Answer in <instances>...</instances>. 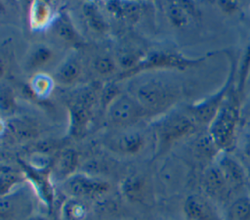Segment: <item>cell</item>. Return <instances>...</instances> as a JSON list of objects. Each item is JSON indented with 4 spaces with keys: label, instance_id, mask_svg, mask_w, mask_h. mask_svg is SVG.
<instances>
[{
    "label": "cell",
    "instance_id": "cell-31",
    "mask_svg": "<svg viewBox=\"0 0 250 220\" xmlns=\"http://www.w3.org/2000/svg\"><path fill=\"white\" fill-rule=\"evenodd\" d=\"M94 70L101 75H109L115 70V63L107 55H100L93 60Z\"/></svg>",
    "mask_w": 250,
    "mask_h": 220
},
{
    "label": "cell",
    "instance_id": "cell-13",
    "mask_svg": "<svg viewBox=\"0 0 250 220\" xmlns=\"http://www.w3.org/2000/svg\"><path fill=\"white\" fill-rule=\"evenodd\" d=\"M24 168V173L26 177L31 181L35 191L41 199L48 205L49 209H52L54 200V190L50 182L49 172L46 169H37L29 164L21 162Z\"/></svg>",
    "mask_w": 250,
    "mask_h": 220
},
{
    "label": "cell",
    "instance_id": "cell-29",
    "mask_svg": "<svg viewBox=\"0 0 250 220\" xmlns=\"http://www.w3.org/2000/svg\"><path fill=\"white\" fill-rule=\"evenodd\" d=\"M31 89L39 98L48 97L53 88V79L43 72H38L32 77Z\"/></svg>",
    "mask_w": 250,
    "mask_h": 220
},
{
    "label": "cell",
    "instance_id": "cell-32",
    "mask_svg": "<svg viewBox=\"0 0 250 220\" xmlns=\"http://www.w3.org/2000/svg\"><path fill=\"white\" fill-rule=\"evenodd\" d=\"M119 95H120V93H119L118 87L116 85H114L113 83L106 84L104 87V89L102 91V95H101L102 106L104 108H107L110 105V103Z\"/></svg>",
    "mask_w": 250,
    "mask_h": 220
},
{
    "label": "cell",
    "instance_id": "cell-36",
    "mask_svg": "<svg viewBox=\"0 0 250 220\" xmlns=\"http://www.w3.org/2000/svg\"><path fill=\"white\" fill-rule=\"evenodd\" d=\"M248 81H249V83H250V74H249V77H248Z\"/></svg>",
    "mask_w": 250,
    "mask_h": 220
},
{
    "label": "cell",
    "instance_id": "cell-18",
    "mask_svg": "<svg viewBox=\"0 0 250 220\" xmlns=\"http://www.w3.org/2000/svg\"><path fill=\"white\" fill-rule=\"evenodd\" d=\"M144 138L138 132H127L122 134L114 142L113 149L124 154H135L142 150Z\"/></svg>",
    "mask_w": 250,
    "mask_h": 220
},
{
    "label": "cell",
    "instance_id": "cell-25",
    "mask_svg": "<svg viewBox=\"0 0 250 220\" xmlns=\"http://www.w3.org/2000/svg\"><path fill=\"white\" fill-rule=\"evenodd\" d=\"M107 9L114 16L125 18L127 20H133L137 18L140 12L139 5L133 2L110 1L107 3Z\"/></svg>",
    "mask_w": 250,
    "mask_h": 220
},
{
    "label": "cell",
    "instance_id": "cell-12",
    "mask_svg": "<svg viewBox=\"0 0 250 220\" xmlns=\"http://www.w3.org/2000/svg\"><path fill=\"white\" fill-rule=\"evenodd\" d=\"M187 220H220L210 201L200 195H190L184 202Z\"/></svg>",
    "mask_w": 250,
    "mask_h": 220
},
{
    "label": "cell",
    "instance_id": "cell-26",
    "mask_svg": "<svg viewBox=\"0 0 250 220\" xmlns=\"http://www.w3.org/2000/svg\"><path fill=\"white\" fill-rule=\"evenodd\" d=\"M229 220H250V198L240 197L232 201L228 212Z\"/></svg>",
    "mask_w": 250,
    "mask_h": 220
},
{
    "label": "cell",
    "instance_id": "cell-24",
    "mask_svg": "<svg viewBox=\"0 0 250 220\" xmlns=\"http://www.w3.org/2000/svg\"><path fill=\"white\" fill-rule=\"evenodd\" d=\"M83 15L88 25L95 31L104 32L106 29V22L99 8L91 3H85L83 6Z\"/></svg>",
    "mask_w": 250,
    "mask_h": 220
},
{
    "label": "cell",
    "instance_id": "cell-23",
    "mask_svg": "<svg viewBox=\"0 0 250 220\" xmlns=\"http://www.w3.org/2000/svg\"><path fill=\"white\" fill-rule=\"evenodd\" d=\"M55 31L58 36L63 39L65 42H71L73 44L80 43V36L75 31L71 22L65 15H61L55 21Z\"/></svg>",
    "mask_w": 250,
    "mask_h": 220
},
{
    "label": "cell",
    "instance_id": "cell-10",
    "mask_svg": "<svg viewBox=\"0 0 250 220\" xmlns=\"http://www.w3.org/2000/svg\"><path fill=\"white\" fill-rule=\"evenodd\" d=\"M216 164L222 172L231 193L239 192L244 189L247 181L246 172L236 158L229 155V153H223L218 157Z\"/></svg>",
    "mask_w": 250,
    "mask_h": 220
},
{
    "label": "cell",
    "instance_id": "cell-30",
    "mask_svg": "<svg viewBox=\"0 0 250 220\" xmlns=\"http://www.w3.org/2000/svg\"><path fill=\"white\" fill-rule=\"evenodd\" d=\"M238 76H237V85L236 90L238 94L243 98L244 89L246 83L248 81V77L250 74V44L246 48V51L242 57L239 69H238Z\"/></svg>",
    "mask_w": 250,
    "mask_h": 220
},
{
    "label": "cell",
    "instance_id": "cell-22",
    "mask_svg": "<svg viewBox=\"0 0 250 220\" xmlns=\"http://www.w3.org/2000/svg\"><path fill=\"white\" fill-rule=\"evenodd\" d=\"M1 196H4L16 188L20 187L24 180V176L10 166L1 167Z\"/></svg>",
    "mask_w": 250,
    "mask_h": 220
},
{
    "label": "cell",
    "instance_id": "cell-9",
    "mask_svg": "<svg viewBox=\"0 0 250 220\" xmlns=\"http://www.w3.org/2000/svg\"><path fill=\"white\" fill-rule=\"evenodd\" d=\"M63 192L73 198H98L109 189L108 183L83 173H75L62 182Z\"/></svg>",
    "mask_w": 250,
    "mask_h": 220
},
{
    "label": "cell",
    "instance_id": "cell-7",
    "mask_svg": "<svg viewBox=\"0 0 250 220\" xmlns=\"http://www.w3.org/2000/svg\"><path fill=\"white\" fill-rule=\"evenodd\" d=\"M96 103V92L92 88H86L78 94L69 103L70 113V133L78 137L86 129L91 115L92 108Z\"/></svg>",
    "mask_w": 250,
    "mask_h": 220
},
{
    "label": "cell",
    "instance_id": "cell-15",
    "mask_svg": "<svg viewBox=\"0 0 250 220\" xmlns=\"http://www.w3.org/2000/svg\"><path fill=\"white\" fill-rule=\"evenodd\" d=\"M192 151L194 155L202 161H212L214 158H217L220 150L209 134L208 130L199 134L192 145Z\"/></svg>",
    "mask_w": 250,
    "mask_h": 220
},
{
    "label": "cell",
    "instance_id": "cell-21",
    "mask_svg": "<svg viewBox=\"0 0 250 220\" xmlns=\"http://www.w3.org/2000/svg\"><path fill=\"white\" fill-rule=\"evenodd\" d=\"M81 71V65L76 57L67 58L57 69L55 78L63 84L73 82L79 76Z\"/></svg>",
    "mask_w": 250,
    "mask_h": 220
},
{
    "label": "cell",
    "instance_id": "cell-6",
    "mask_svg": "<svg viewBox=\"0 0 250 220\" xmlns=\"http://www.w3.org/2000/svg\"><path fill=\"white\" fill-rule=\"evenodd\" d=\"M205 58H199L195 60L187 59L179 54L169 52H153L141 60L139 64L132 69L122 72L118 78H124L139 73L140 71L152 68H179L184 69L189 66L200 64Z\"/></svg>",
    "mask_w": 250,
    "mask_h": 220
},
{
    "label": "cell",
    "instance_id": "cell-17",
    "mask_svg": "<svg viewBox=\"0 0 250 220\" xmlns=\"http://www.w3.org/2000/svg\"><path fill=\"white\" fill-rule=\"evenodd\" d=\"M53 59V51L50 47L39 44L30 49L25 59V68L27 70H37L45 67Z\"/></svg>",
    "mask_w": 250,
    "mask_h": 220
},
{
    "label": "cell",
    "instance_id": "cell-2",
    "mask_svg": "<svg viewBox=\"0 0 250 220\" xmlns=\"http://www.w3.org/2000/svg\"><path fill=\"white\" fill-rule=\"evenodd\" d=\"M242 101L243 98L238 94L236 85L233 83L217 114L209 124L208 132L223 153H229L234 148L236 130L241 120Z\"/></svg>",
    "mask_w": 250,
    "mask_h": 220
},
{
    "label": "cell",
    "instance_id": "cell-28",
    "mask_svg": "<svg viewBox=\"0 0 250 220\" xmlns=\"http://www.w3.org/2000/svg\"><path fill=\"white\" fill-rule=\"evenodd\" d=\"M62 213L66 220H83L87 213V207L80 199L71 198L64 202Z\"/></svg>",
    "mask_w": 250,
    "mask_h": 220
},
{
    "label": "cell",
    "instance_id": "cell-16",
    "mask_svg": "<svg viewBox=\"0 0 250 220\" xmlns=\"http://www.w3.org/2000/svg\"><path fill=\"white\" fill-rule=\"evenodd\" d=\"M123 196L131 202H141L146 196V181L140 175H131L121 184Z\"/></svg>",
    "mask_w": 250,
    "mask_h": 220
},
{
    "label": "cell",
    "instance_id": "cell-19",
    "mask_svg": "<svg viewBox=\"0 0 250 220\" xmlns=\"http://www.w3.org/2000/svg\"><path fill=\"white\" fill-rule=\"evenodd\" d=\"M192 15L191 6L183 1L171 2L167 8V16L175 26L182 27L188 25Z\"/></svg>",
    "mask_w": 250,
    "mask_h": 220
},
{
    "label": "cell",
    "instance_id": "cell-34",
    "mask_svg": "<svg viewBox=\"0 0 250 220\" xmlns=\"http://www.w3.org/2000/svg\"><path fill=\"white\" fill-rule=\"evenodd\" d=\"M241 119L245 123L250 125V97L244 103V105H242V108H241Z\"/></svg>",
    "mask_w": 250,
    "mask_h": 220
},
{
    "label": "cell",
    "instance_id": "cell-20",
    "mask_svg": "<svg viewBox=\"0 0 250 220\" xmlns=\"http://www.w3.org/2000/svg\"><path fill=\"white\" fill-rule=\"evenodd\" d=\"M52 17V11L49 6L44 1H34L31 6L30 11V25L33 29L39 30L46 27Z\"/></svg>",
    "mask_w": 250,
    "mask_h": 220
},
{
    "label": "cell",
    "instance_id": "cell-35",
    "mask_svg": "<svg viewBox=\"0 0 250 220\" xmlns=\"http://www.w3.org/2000/svg\"><path fill=\"white\" fill-rule=\"evenodd\" d=\"M242 155L246 161L250 163V135L247 136L242 145Z\"/></svg>",
    "mask_w": 250,
    "mask_h": 220
},
{
    "label": "cell",
    "instance_id": "cell-5",
    "mask_svg": "<svg viewBox=\"0 0 250 220\" xmlns=\"http://www.w3.org/2000/svg\"><path fill=\"white\" fill-rule=\"evenodd\" d=\"M236 73V62L234 59H231L230 62V70L224 86L216 94L210 98L204 100L203 102L193 105L189 108L188 113L192 116L197 124L209 125L217 114L219 109L224 103L230 87L235 81Z\"/></svg>",
    "mask_w": 250,
    "mask_h": 220
},
{
    "label": "cell",
    "instance_id": "cell-3",
    "mask_svg": "<svg viewBox=\"0 0 250 220\" xmlns=\"http://www.w3.org/2000/svg\"><path fill=\"white\" fill-rule=\"evenodd\" d=\"M197 125L188 112H173L165 116L155 127L158 153L165 151L179 139L194 133Z\"/></svg>",
    "mask_w": 250,
    "mask_h": 220
},
{
    "label": "cell",
    "instance_id": "cell-1",
    "mask_svg": "<svg viewBox=\"0 0 250 220\" xmlns=\"http://www.w3.org/2000/svg\"><path fill=\"white\" fill-rule=\"evenodd\" d=\"M132 96L147 112H160L169 109L180 97V86L162 74H149L136 80Z\"/></svg>",
    "mask_w": 250,
    "mask_h": 220
},
{
    "label": "cell",
    "instance_id": "cell-8",
    "mask_svg": "<svg viewBox=\"0 0 250 220\" xmlns=\"http://www.w3.org/2000/svg\"><path fill=\"white\" fill-rule=\"evenodd\" d=\"M147 111L132 96L120 94L107 107L108 119L115 125L128 126L134 124Z\"/></svg>",
    "mask_w": 250,
    "mask_h": 220
},
{
    "label": "cell",
    "instance_id": "cell-4",
    "mask_svg": "<svg viewBox=\"0 0 250 220\" xmlns=\"http://www.w3.org/2000/svg\"><path fill=\"white\" fill-rule=\"evenodd\" d=\"M34 207L33 195L27 187H18L1 196V220H27L32 217Z\"/></svg>",
    "mask_w": 250,
    "mask_h": 220
},
{
    "label": "cell",
    "instance_id": "cell-33",
    "mask_svg": "<svg viewBox=\"0 0 250 220\" xmlns=\"http://www.w3.org/2000/svg\"><path fill=\"white\" fill-rule=\"evenodd\" d=\"M1 105H2V109H10L11 106H13V102H12V99H13V95L11 94V92L7 89V90H3L2 91V94H1Z\"/></svg>",
    "mask_w": 250,
    "mask_h": 220
},
{
    "label": "cell",
    "instance_id": "cell-11",
    "mask_svg": "<svg viewBox=\"0 0 250 220\" xmlns=\"http://www.w3.org/2000/svg\"><path fill=\"white\" fill-rule=\"evenodd\" d=\"M202 188L205 194L216 201H225L231 194L217 164L205 169L202 176Z\"/></svg>",
    "mask_w": 250,
    "mask_h": 220
},
{
    "label": "cell",
    "instance_id": "cell-27",
    "mask_svg": "<svg viewBox=\"0 0 250 220\" xmlns=\"http://www.w3.org/2000/svg\"><path fill=\"white\" fill-rule=\"evenodd\" d=\"M7 126L11 133L20 140L31 139L35 137L37 133L32 124L21 119H12L9 121V123H7Z\"/></svg>",
    "mask_w": 250,
    "mask_h": 220
},
{
    "label": "cell",
    "instance_id": "cell-14",
    "mask_svg": "<svg viewBox=\"0 0 250 220\" xmlns=\"http://www.w3.org/2000/svg\"><path fill=\"white\" fill-rule=\"evenodd\" d=\"M78 165V154L75 150L66 148L58 153L53 163L54 177L59 181H65L75 174Z\"/></svg>",
    "mask_w": 250,
    "mask_h": 220
}]
</instances>
